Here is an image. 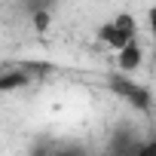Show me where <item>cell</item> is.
Returning <instances> with one entry per match:
<instances>
[{
    "mask_svg": "<svg viewBox=\"0 0 156 156\" xmlns=\"http://www.w3.org/2000/svg\"><path fill=\"white\" fill-rule=\"evenodd\" d=\"M98 40H101L110 52H119L122 46L135 43V40H138V22H135V16H129V12L113 16L110 22H104V25L98 28Z\"/></svg>",
    "mask_w": 156,
    "mask_h": 156,
    "instance_id": "cell-1",
    "label": "cell"
},
{
    "mask_svg": "<svg viewBox=\"0 0 156 156\" xmlns=\"http://www.w3.org/2000/svg\"><path fill=\"white\" fill-rule=\"evenodd\" d=\"M113 58H116V70H119V73H138V70H141V64H144L141 40H135V43L122 46L119 52H113Z\"/></svg>",
    "mask_w": 156,
    "mask_h": 156,
    "instance_id": "cell-2",
    "label": "cell"
},
{
    "mask_svg": "<svg viewBox=\"0 0 156 156\" xmlns=\"http://www.w3.org/2000/svg\"><path fill=\"white\" fill-rule=\"evenodd\" d=\"M113 89L122 95V98H129L135 107H141V110H147L150 107V95H147V89L144 86H135V83H129V80H113Z\"/></svg>",
    "mask_w": 156,
    "mask_h": 156,
    "instance_id": "cell-3",
    "label": "cell"
},
{
    "mask_svg": "<svg viewBox=\"0 0 156 156\" xmlns=\"http://www.w3.org/2000/svg\"><path fill=\"white\" fill-rule=\"evenodd\" d=\"M28 83H31L28 67H3V73H0V92H16L25 89Z\"/></svg>",
    "mask_w": 156,
    "mask_h": 156,
    "instance_id": "cell-4",
    "label": "cell"
},
{
    "mask_svg": "<svg viewBox=\"0 0 156 156\" xmlns=\"http://www.w3.org/2000/svg\"><path fill=\"white\" fill-rule=\"evenodd\" d=\"M132 156H156V138H147V141H138L135 153Z\"/></svg>",
    "mask_w": 156,
    "mask_h": 156,
    "instance_id": "cell-5",
    "label": "cell"
},
{
    "mask_svg": "<svg viewBox=\"0 0 156 156\" xmlns=\"http://www.w3.org/2000/svg\"><path fill=\"white\" fill-rule=\"evenodd\" d=\"M34 28H37V31H43V28H49V12H43V9H37V12H34Z\"/></svg>",
    "mask_w": 156,
    "mask_h": 156,
    "instance_id": "cell-6",
    "label": "cell"
},
{
    "mask_svg": "<svg viewBox=\"0 0 156 156\" xmlns=\"http://www.w3.org/2000/svg\"><path fill=\"white\" fill-rule=\"evenodd\" d=\"M147 31H150V37L156 40V3L147 9Z\"/></svg>",
    "mask_w": 156,
    "mask_h": 156,
    "instance_id": "cell-7",
    "label": "cell"
}]
</instances>
